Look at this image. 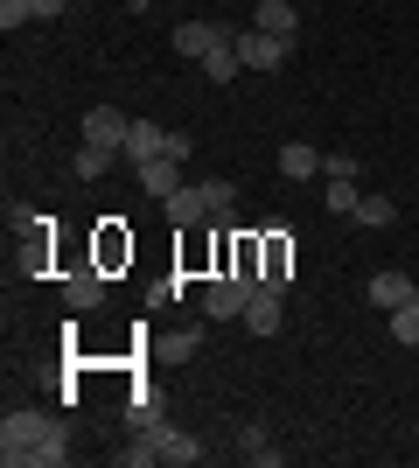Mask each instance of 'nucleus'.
Segmentation results:
<instances>
[{
    "mask_svg": "<svg viewBox=\"0 0 419 468\" xmlns=\"http://www.w3.org/2000/svg\"><path fill=\"white\" fill-rule=\"evenodd\" d=\"M363 224V231H384V224H392V217H399V203H392V196H357V210H350Z\"/></svg>",
    "mask_w": 419,
    "mask_h": 468,
    "instance_id": "18",
    "label": "nucleus"
},
{
    "mask_svg": "<svg viewBox=\"0 0 419 468\" xmlns=\"http://www.w3.org/2000/svg\"><path fill=\"white\" fill-rule=\"evenodd\" d=\"M329 210H336V217L357 210V182H329Z\"/></svg>",
    "mask_w": 419,
    "mask_h": 468,
    "instance_id": "24",
    "label": "nucleus"
},
{
    "mask_svg": "<svg viewBox=\"0 0 419 468\" xmlns=\"http://www.w3.org/2000/svg\"><path fill=\"white\" fill-rule=\"evenodd\" d=\"M279 301H287V287H273V280H259V293H252V308L238 314L252 335H279Z\"/></svg>",
    "mask_w": 419,
    "mask_h": 468,
    "instance_id": "6",
    "label": "nucleus"
},
{
    "mask_svg": "<svg viewBox=\"0 0 419 468\" xmlns=\"http://www.w3.org/2000/svg\"><path fill=\"white\" fill-rule=\"evenodd\" d=\"M217 42H238V28H224V21H182V28H175V57H196L203 63Z\"/></svg>",
    "mask_w": 419,
    "mask_h": 468,
    "instance_id": "4",
    "label": "nucleus"
},
{
    "mask_svg": "<svg viewBox=\"0 0 419 468\" xmlns=\"http://www.w3.org/2000/svg\"><path fill=\"white\" fill-rule=\"evenodd\" d=\"M36 21V0H0V28L15 36V28H28Z\"/></svg>",
    "mask_w": 419,
    "mask_h": 468,
    "instance_id": "22",
    "label": "nucleus"
},
{
    "mask_svg": "<svg viewBox=\"0 0 419 468\" xmlns=\"http://www.w3.org/2000/svg\"><path fill=\"white\" fill-rule=\"evenodd\" d=\"M196 189H203V203H210V217L224 224V217H231V203H238V189H231V182H196Z\"/></svg>",
    "mask_w": 419,
    "mask_h": 468,
    "instance_id": "21",
    "label": "nucleus"
},
{
    "mask_svg": "<svg viewBox=\"0 0 419 468\" xmlns=\"http://www.w3.org/2000/svg\"><path fill=\"white\" fill-rule=\"evenodd\" d=\"M63 301H70V308H99L105 301V266H78V273L63 280Z\"/></svg>",
    "mask_w": 419,
    "mask_h": 468,
    "instance_id": "10",
    "label": "nucleus"
},
{
    "mask_svg": "<svg viewBox=\"0 0 419 468\" xmlns=\"http://www.w3.org/2000/svg\"><path fill=\"white\" fill-rule=\"evenodd\" d=\"M252 293H259V273H217L203 287V314H210V322H238V314L252 308Z\"/></svg>",
    "mask_w": 419,
    "mask_h": 468,
    "instance_id": "2",
    "label": "nucleus"
},
{
    "mask_svg": "<svg viewBox=\"0 0 419 468\" xmlns=\"http://www.w3.org/2000/svg\"><path fill=\"white\" fill-rule=\"evenodd\" d=\"M245 70V57H238V42H217V49H210V57H203V78L210 84H231Z\"/></svg>",
    "mask_w": 419,
    "mask_h": 468,
    "instance_id": "16",
    "label": "nucleus"
},
{
    "mask_svg": "<svg viewBox=\"0 0 419 468\" xmlns=\"http://www.w3.org/2000/svg\"><path fill=\"white\" fill-rule=\"evenodd\" d=\"M112 161H126V154H112V147H91V140H84L78 154H70V168H78L84 182H99V176H112Z\"/></svg>",
    "mask_w": 419,
    "mask_h": 468,
    "instance_id": "17",
    "label": "nucleus"
},
{
    "mask_svg": "<svg viewBox=\"0 0 419 468\" xmlns=\"http://www.w3.org/2000/svg\"><path fill=\"white\" fill-rule=\"evenodd\" d=\"M120 259H133V238L105 231V238H99V266H120Z\"/></svg>",
    "mask_w": 419,
    "mask_h": 468,
    "instance_id": "23",
    "label": "nucleus"
},
{
    "mask_svg": "<svg viewBox=\"0 0 419 468\" xmlns=\"http://www.w3.org/2000/svg\"><path fill=\"white\" fill-rule=\"evenodd\" d=\"M413 293H419V280H405L399 266H392V273H378V280H371V301H378L384 314L399 308V301H413Z\"/></svg>",
    "mask_w": 419,
    "mask_h": 468,
    "instance_id": "14",
    "label": "nucleus"
},
{
    "mask_svg": "<svg viewBox=\"0 0 419 468\" xmlns=\"http://www.w3.org/2000/svg\"><path fill=\"white\" fill-rule=\"evenodd\" d=\"M57 15H70V0H36V21H57Z\"/></svg>",
    "mask_w": 419,
    "mask_h": 468,
    "instance_id": "27",
    "label": "nucleus"
},
{
    "mask_svg": "<svg viewBox=\"0 0 419 468\" xmlns=\"http://www.w3.org/2000/svg\"><path fill=\"white\" fill-rule=\"evenodd\" d=\"M392 335H399L405 350H419V293H413V301H399V308H392Z\"/></svg>",
    "mask_w": 419,
    "mask_h": 468,
    "instance_id": "20",
    "label": "nucleus"
},
{
    "mask_svg": "<svg viewBox=\"0 0 419 468\" xmlns=\"http://www.w3.org/2000/svg\"><path fill=\"white\" fill-rule=\"evenodd\" d=\"M279 176H287V182H308V176H321V154L308 147V140H287V147H279Z\"/></svg>",
    "mask_w": 419,
    "mask_h": 468,
    "instance_id": "13",
    "label": "nucleus"
},
{
    "mask_svg": "<svg viewBox=\"0 0 419 468\" xmlns=\"http://www.w3.org/2000/svg\"><path fill=\"white\" fill-rule=\"evenodd\" d=\"M238 57H245V70H279V63L294 57V42L266 36V28H245V36H238Z\"/></svg>",
    "mask_w": 419,
    "mask_h": 468,
    "instance_id": "5",
    "label": "nucleus"
},
{
    "mask_svg": "<svg viewBox=\"0 0 419 468\" xmlns=\"http://www.w3.org/2000/svg\"><path fill=\"white\" fill-rule=\"evenodd\" d=\"M42 433H49V412H7V420H0V462L28 468L36 448H42Z\"/></svg>",
    "mask_w": 419,
    "mask_h": 468,
    "instance_id": "1",
    "label": "nucleus"
},
{
    "mask_svg": "<svg viewBox=\"0 0 419 468\" xmlns=\"http://www.w3.org/2000/svg\"><path fill=\"white\" fill-rule=\"evenodd\" d=\"M154 448H161V462H175V468L203 462V441H189V433H175V427H161V433H154Z\"/></svg>",
    "mask_w": 419,
    "mask_h": 468,
    "instance_id": "15",
    "label": "nucleus"
},
{
    "mask_svg": "<svg viewBox=\"0 0 419 468\" xmlns=\"http://www.w3.org/2000/svg\"><path fill=\"white\" fill-rule=\"evenodd\" d=\"M259 28L279 36V42H294L300 36V7H294V0H259Z\"/></svg>",
    "mask_w": 419,
    "mask_h": 468,
    "instance_id": "11",
    "label": "nucleus"
},
{
    "mask_svg": "<svg viewBox=\"0 0 419 468\" xmlns=\"http://www.w3.org/2000/svg\"><path fill=\"white\" fill-rule=\"evenodd\" d=\"M126 133H133V119H126L120 105H91V112H84V140H91V147L126 154Z\"/></svg>",
    "mask_w": 419,
    "mask_h": 468,
    "instance_id": "3",
    "label": "nucleus"
},
{
    "mask_svg": "<svg viewBox=\"0 0 419 468\" xmlns=\"http://www.w3.org/2000/svg\"><path fill=\"white\" fill-rule=\"evenodd\" d=\"M321 176H329V182H357V161H350V154H321Z\"/></svg>",
    "mask_w": 419,
    "mask_h": 468,
    "instance_id": "25",
    "label": "nucleus"
},
{
    "mask_svg": "<svg viewBox=\"0 0 419 468\" xmlns=\"http://www.w3.org/2000/svg\"><path fill=\"white\" fill-rule=\"evenodd\" d=\"M140 189L154 196V203H168V196L182 189V161H168V154H161V161H147V168H140Z\"/></svg>",
    "mask_w": 419,
    "mask_h": 468,
    "instance_id": "12",
    "label": "nucleus"
},
{
    "mask_svg": "<svg viewBox=\"0 0 419 468\" xmlns=\"http://www.w3.org/2000/svg\"><path fill=\"white\" fill-rule=\"evenodd\" d=\"M238 454H245V462H259V468H279V448L266 441V427H245L238 433Z\"/></svg>",
    "mask_w": 419,
    "mask_h": 468,
    "instance_id": "19",
    "label": "nucleus"
},
{
    "mask_svg": "<svg viewBox=\"0 0 419 468\" xmlns=\"http://www.w3.org/2000/svg\"><path fill=\"white\" fill-rule=\"evenodd\" d=\"M168 154V126H154V119H133V133H126V161L133 168H147V161Z\"/></svg>",
    "mask_w": 419,
    "mask_h": 468,
    "instance_id": "7",
    "label": "nucleus"
},
{
    "mask_svg": "<svg viewBox=\"0 0 419 468\" xmlns=\"http://www.w3.org/2000/svg\"><path fill=\"white\" fill-rule=\"evenodd\" d=\"M287 266H294V238H287V231H266L259 238V280L287 287Z\"/></svg>",
    "mask_w": 419,
    "mask_h": 468,
    "instance_id": "8",
    "label": "nucleus"
},
{
    "mask_svg": "<svg viewBox=\"0 0 419 468\" xmlns=\"http://www.w3.org/2000/svg\"><path fill=\"white\" fill-rule=\"evenodd\" d=\"M126 7H147V0H126Z\"/></svg>",
    "mask_w": 419,
    "mask_h": 468,
    "instance_id": "28",
    "label": "nucleus"
},
{
    "mask_svg": "<svg viewBox=\"0 0 419 468\" xmlns=\"http://www.w3.org/2000/svg\"><path fill=\"white\" fill-rule=\"evenodd\" d=\"M161 210H168V224H175V231H189V224H203V217H210V203H203V189H196V182H182V189L168 196Z\"/></svg>",
    "mask_w": 419,
    "mask_h": 468,
    "instance_id": "9",
    "label": "nucleus"
},
{
    "mask_svg": "<svg viewBox=\"0 0 419 468\" xmlns=\"http://www.w3.org/2000/svg\"><path fill=\"white\" fill-rule=\"evenodd\" d=\"M196 350H203V329H182L175 343H168V356H182V364H189V356H196Z\"/></svg>",
    "mask_w": 419,
    "mask_h": 468,
    "instance_id": "26",
    "label": "nucleus"
}]
</instances>
